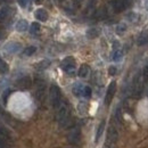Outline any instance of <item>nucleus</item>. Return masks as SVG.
<instances>
[{"mask_svg": "<svg viewBox=\"0 0 148 148\" xmlns=\"http://www.w3.org/2000/svg\"><path fill=\"white\" fill-rule=\"evenodd\" d=\"M70 108L66 103H60V105L57 107V114L56 120L60 125H66L70 121Z\"/></svg>", "mask_w": 148, "mask_h": 148, "instance_id": "1", "label": "nucleus"}, {"mask_svg": "<svg viewBox=\"0 0 148 148\" xmlns=\"http://www.w3.org/2000/svg\"><path fill=\"white\" fill-rule=\"evenodd\" d=\"M49 99H50V103L54 108H57L62 103V93H60L59 88L56 84H51V87L49 89Z\"/></svg>", "mask_w": 148, "mask_h": 148, "instance_id": "2", "label": "nucleus"}, {"mask_svg": "<svg viewBox=\"0 0 148 148\" xmlns=\"http://www.w3.org/2000/svg\"><path fill=\"white\" fill-rule=\"evenodd\" d=\"M62 69L65 73L69 75H74L76 71V66H75V59L73 57L69 56L66 58H64V60L62 62Z\"/></svg>", "mask_w": 148, "mask_h": 148, "instance_id": "3", "label": "nucleus"}, {"mask_svg": "<svg viewBox=\"0 0 148 148\" xmlns=\"http://www.w3.org/2000/svg\"><path fill=\"white\" fill-rule=\"evenodd\" d=\"M110 6L112 7L114 13H122L130 6V1L129 0H112L110 2Z\"/></svg>", "mask_w": 148, "mask_h": 148, "instance_id": "4", "label": "nucleus"}, {"mask_svg": "<svg viewBox=\"0 0 148 148\" xmlns=\"http://www.w3.org/2000/svg\"><path fill=\"white\" fill-rule=\"evenodd\" d=\"M116 92V82L115 81H112L107 88V91H106V96H105V104L106 105H110L111 101L114 98V95Z\"/></svg>", "mask_w": 148, "mask_h": 148, "instance_id": "5", "label": "nucleus"}, {"mask_svg": "<svg viewBox=\"0 0 148 148\" xmlns=\"http://www.w3.org/2000/svg\"><path fill=\"white\" fill-rule=\"evenodd\" d=\"M22 46L19 45L18 42H9L7 43L5 47H3V51L8 55H12V54H16L21 50Z\"/></svg>", "mask_w": 148, "mask_h": 148, "instance_id": "6", "label": "nucleus"}, {"mask_svg": "<svg viewBox=\"0 0 148 148\" xmlns=\"http://www.w3.org/2000/svg\"><path fill=\"white\" fill-rule=\"evenodd\" d=\"M31 86H32V80H31V77L27 76V75L18 79V81L16 82V87L19 88V89H22V90H26V89H29Z\"/></svg>", "mask_w": 148, "mask_h": 148, "instance_id": "7", "label": "nucleus"}, {"mask_svg": "<svg viewBox=\"0 0 148 148\" xmlns=\"http://www.w3.org/2000/svg\"><path fill=\"white\" fill-rule=\"evenodd\" d=\"M80 137H81L80 129H79V128H74V129H72L70 131V133H69V136H67V139H69L70 143L76 144V143H79Z\"/></svg>", "mask_w": 148, "mask_h": 148, "instance_id": "8", "label": "nucleus"}, {"mask_svg": "<svg viewBox=\"0 0 148 148\" xmlns=\"http://www.w3.org/2000/svg\"><path fill=\"white\" fill-rule=\"evenodd\" d=\"M117 140V131L114 127H111L108 130V136H107V144H115Z\"/></svg>", "mask_w": 148, "mask_h": 148, "instance_id": "9", "label": "nucleus"}, {"mask_svg": "<svg viewBox=\"0 0 148 148\" xmlns=\"http://www.w3.org/2000/svg\"><path fill=\"white\" fill-rule=\"evenodd\" d=\"M36 18L40 22H46L48 19V13L46 9L43 8H40V9H37L36 10Z\"/></svg>", "mask_w": 148, "mask_h": 148, "instance_id": "10", "label": "nucleus"}, {"mask_svg": "<svg viewBox=\"0 0 148 148\" xmlns=\"http://www.w3.org/2000/svg\"><path fill=\"white\" fill-rule=\"evenodd\" d=\"M89 72H90V67H89V65H87V64H82V65L80 66L79 71H77V75H79L80 77L84 79V77H87V76L89 75Z\"/></svg>", "mask_w": 148, "mask_h": 148, "instance_id": "11", "label": "nucleus"}, {"mask_svg": "<svg viewBox=\"0 0 148 148\" xmlns=\"http://www.w3.org/2000/svg\"><path fill=\"white\" fill-rule=\"evenodd\" d=\"M83 88H84L83 84H81V83H75V84L73 86V88H72V92H73L74 96L80 97V96H82Z\"/></svg>", "mask_w": 148, "mask_h": 148, "instance_id": "12", "label": "nucleus"}, {"mask_svg": "<svg viewBox=\"0 0 148 148\" xmlns=\"http://www.w3.org/2000/svg\"><path fill=\"white\" fill-rule=\"evenodd\" d=\"M137 43H138V46H145V45H147L148 43V31L143 32V33L138 37Z\"/></svg>", "mask_w": 148, "mask_h": 148, "instance_id": "13", "label": "nucleus"}, {"mask_svg": "<svg viewBox=\"0 0 148 148\" xmlns=\"http://www.w3.org/2000/svg\"><path fill=\"white\" fill-rule=\"evenodd\" d=\"M27 27H29V24L25 19H19L16 24V30L18 32H25L27 30Z\"/></svg>", "mask_w": 148, "mask_h": 148, "instance_id": "14", "label": "nucleus"}, {"mask_svg": "<svg viewBox=\"0 0 148 148\" xmlns=\"http://www.w3.org/2000/svg\"><path fill=\"white\" fill-rule=\"evenodd\" d=\"M105 124H106L105 121H101V122H100V124H99V127H98V129H97V133H96V139H95L96 143H98L99 139H100V137L103 136L104 130H105Z\"/></svg>", "mask_w": 148, "mask_h": 148, "instance_id": "15", "label": "nucleus"}, {"mask_svg": "<svg viewBox=\"0 0 148 148\" xmlns=\"http://www.w3.org/2000/svg\"><path fill=\"white\" fill-rule=\"evenodd\" d=\"M99 34H100V31H99V29H97V27H90V29L87 31V37L89 38V39H95V38L98 37Z\"/></svg>", "mask_w": 148, "mask_h": 148, "instance_id": "16", "label": "nucleus"}, {"mask_svg": "<svg viewBox=\"0 0 148 148\" xmlns=\"http://www.w3.org/2000/svg\"><path fill=\"white\" fill-rule=\"evenodd\" d=\"M125 31H127V25H125V24H122V23H121V24H117L116 27H115V32H116L119 36L124 34Z\"/></svg>", "mask_w": 148, "mask_h": 148, "instance_id": "17", "label": "nucleus"}, {"mask_svg": "<svg viewBox=\"0 0 148 148\" xmlns=\"http://www.w3.org/2000/svg\"><path fill=\"white\" fill-rule=\"evenodd\" d=\"M122 57H123L122 50H120V49H115V50H114L113 56H112V58H113L114 62H120V60L122 59Z\"/></svg>", "mask_w": 148, "mask_h": 148, "instance_id": "18", "label": "nucleus"}, {"mask_svg": "<svg viewBox=\"0 0 148 148\" xmlns=\"http://www.w3.org/2000/svg\"><path fill=\"white\" fill-rule=\"evenodd\" d=\"M39 32H40V24L37 22L32 23L31 26H30V33L31 34H38Z\"/></svg>", "mask_w": 148, "mask_h": 148, "instance_id": "19", "label": "nucleus"}, {"mask_svg": "<svg viewBox=\"0 0 148 148\" xmlns=\"http://www.w3.org/2000/svg\"><path fill=\"white\" fill-rule=\"evenodd\" d=\"M36 51H37V48H36L34 46H29V47H26V48L23 50V54L25 56H32Z\"/></svg>", "mask_w": 148, "mask_h": 148, "instance_id": "20", "label": "nucleus"}, {"mask_svg": "<svg viewBox=\"0 0 148 148\" xmlns=\"http://www.w3.org/2000/svg\"><path fill=\"white\" fill-rule=\"evenodd\" d=\"M49 65H50V62L45 59V60H41L40 63H38L37 65H36V67H37L38 70H46Z\"/></svg>", "mask_w": 148, "mask_h": 148, "instance_id": "21", "label": "nucleus"}, {"mask_svg": "<svg viewBox=\"0 0 148 148\" xmlns=\"http://www.w3.org/2000/svg\"><path fill=\"white\" fill-rule=\"evenodd\" d=\"M8 71H9L8 64H7L5 60L0 59V73H7Z\"/></svg>", "mask_w": 148, "mask_h": 148, "instance_id": "22", "label": "nucleus"}, {"mask_svg": "<svg viewBox=\"0 0 148 148\" xmlns=\"http://www.w3.org/2000/svg\"><path fill=\"white\" fill-rule=\"evenodd\" d=\"M91 93H92L91 88H90V87L84 86V88H83V92H82V96H83V97H86V98H90V97H91Z\"/></svg>", "mask_w": 148, "mask_h": 148, "instance_id": "23", "label": "nucleus"}, {"mask_svg": "<svg viewBox=\"0 0 148 148\" xmlns=\"http://www.w3.org/2000/svg\"><path fill=\"white\" fill-rule=\"evenodd\" d=\"M8 16V8L3 7L0 9V22H2L3 19H6V17Z\"/></svg>", "mask_w": 148, "mask_h": 148, "instance_id": "24", "label": "nucleus"}, {"mask_svg": "<svg viewBox=\"0 0 148 148\" xmlns=\"http://www.w3.org/2000/svg\"><path fill=\"white\" fill-rule=\"evenodd\" d=\"M127 18L129 19L130 22H132V23H134V22H137L138 21V15L136 14V13H129L128 14V16H127Z\"/></svg>", "mask_w": 148, "mask_h": 148, "instance_id": "25", "label": "nucleus"}, {"mask_svg": "<svg viewBox=\"0 0 148 148\" xmlns=\"http://www.w3.org/2000/svg\"><path fill=\"white\" fill-rule=\"evenodd\" d=\"M143 79L146 81L148 80V65H146L145 67H144V70H143Z\"/></svg>", "mask_w": 148, "mask_h": 148, "instance_id": "26", "label": "nucleus"}, {"mask_svg": "<svg viewBox=\"0 0 148 148\" xmlns=\"http://www.w3.org/2000/svg\"><path fill=\"white\" fill-rule=\"evenodd\" d=\"M117 72V69L115 67V66H110V69H108V74L111 75V76H114L115 74Z\"/></svg>", "mask_w": 148, "mask_h": 148, "instance_id": "27", "label": "nucleus"}, {"mask_svg": "<svg viewBox=\"0 0 148 148\" xmlns=\"http://www.w3.org/2000/svg\"><path fill=\"white\" fill-rule=\"evenodd\" d=\"M29 2H30V0H18V5L21 6V7H22V8H25V7H27Z\"/></svg>", "mask_w": 148, "mask_h": 148, "instance_id": "28", "label": "nucleus"}, {"mask_svg": "<svg viewBox=\"0 0 148 148\" xmlns=\"http://www.w3.org/2000/svg\"><path fill=\"white\" fill-rule=\"evenodd\" d=\"M105 148H115V144H107Z\"/></svg>", "mask_w": 148, "mask_h": 148, "instance_id": "29", "label": "nucleus"}, {"mask_svg": "<svg viewBox=\"0 0 148 148\" xmlns=\"http://www.w3.org/2000/svg\"><path fill=\"white\" fill-rule=\"evenodd\" d=\"M5 147V143H3V140L0 138V148H3Z\"/></svg>", "mask_w": 148, "mask_h": 148, "instance_id": "30", "label": "nucleus"}, {"mask_svg": "<svg viewBox=\"0 0 148 148\" xmlns=\"http://www.w3.org/2000/svg\"><path fill=\"white\" fill-rule=\"evenodd\" d=\"M42 1H43V0H34V2H36V3H38V5H40Z\"/></svg>", "mask_w": 148, "mask_h": 148, "instance_id": "31", "label": "nucleus"}, {"mask_svg": "<svg viewBox=\"0 0 148 148\" xmlns=\"http://www.w3.org/2000/svg\"><path fill=\"white\" fill-rule=\"evenodd\" d=\"M146 7H147V9H148V0H146Z\"/></svg>", "mask_w": 148, "mask_h": 148, "instance_id": "32", "label": "nucleus"}, {"mask_svg": "<svg viewBox=\"0 0 148 148\" xmlns=\"http://www.w3.org/2000/svg\"><path fill=\"white\" fill-rule=\"evenodd\" d=\"M58 1H64V0H58Z\"/></svg>", "mask_w": 148, "mask_h": 148, "instance_id": "33", "label": "nucleus"}]
</instances>
